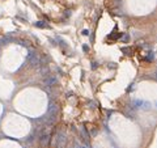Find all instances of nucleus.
<instances>
[{
	"label": "nucleus",
	"mask_w": 157,
	"mask_h": 148,
	"mask_svg": "<svg viewBox=\"0 0 157 148\" xmlns=\"http://www.w3.org/2000/svg\"><path fill=\"white\" fill-rule=\"evenodd\" d=\"M35 26H38V28H45L46 24H45V22H42V21H39V22H35Z\"/></svg>",
	"instance_id": "nucleus-3"
},
{
	"label": "nucleus",
	"mask_w": 157,
	"mask_h": 148,
	"mask_svg": "<svg viewBox=\"0 0 157 148\" xmlns=\"http://www.w3.org/2000/svg\"><path fill=\"white\" fill-rule=\"evenodd\" d=\"M49 140H50V135L49 134H43L42 136H41V144H42V147H46L49 144Z\"/></svg>",
	"instance_id": "nucleus-2"
},
{
	"label": "nucleus",
	"mask_w": 157,
	"mask_h": 148,
	"mask_svg": "<svg viewBox=\"0 0 157 148\" xmlns=\"http://www.w3.org/2000/svg\"><path fill=\"white\" fill-rule=\"evenodd\" d=\"M64 144H66V134L59 132L56 135V147L55 148H64Z\"/></svg>",
	"instance_id": "nucleus-1"
}]
</instances>
